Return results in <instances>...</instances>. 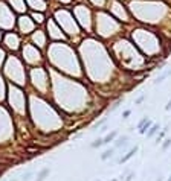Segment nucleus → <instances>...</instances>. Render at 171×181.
Here are the masks:
<instances>
[{"instance_id": "obj_1", "label": "nucleus", "mask_w": 171, "mask_h": 181, "mask_svg": "<svg viewBox=\"0 0 171 181\" xmlns=\"http://www.w3.org/2000/svg\"><path fill=\"white\" fill-rule=\"evenodd\" d=\"M151 126V122L147 119V117H144L141 122H139V125H138V129H139V133L141 134H144V133H145L147 131V129Z\"/></svg>"}, {"instance_id": "obj_2", "label": "nucleus", "mask_w": 171, "mask_h": 181, "mask_svg": "<svg viewBox=\"0 0 171 181\" xmlns=\"http://www.w3.org/2000/svg\"><path fill=\"white\" fill-rule=\"evenodd\" d=\"M136 152H138V146H135L133 149H130V151H128V152H127V154L124 155V157H122V158L119 160V163H125L127 160H130L131 157H133V155H135Z\"/></svg>"}, {"instance_id": "obj_3", "label": "nucleus", "mask_w": 171, "mask_h": 181, "mask_svg": "<svg viewBox=\"0 0 171 181\" xmlns=\"http://www.w3.org/2000/svg\"><path fill=\"white\" fill-rule=\"evenodd\" d=\"M127 138H128L127 136H124V137H121V138H119V140H118V141H116V143H115V146H116V148H121V146H124V145L127 143Z\"/></svg>"}, {"instance_id": "obj_4", "label": "nucleus", "mask_w": 171, "mask_h": 181, "mask_svg": "<svg viewBox=\"0 0 171 181\" xmlns=\"http://www.w3.org/2000/svg\"><path fill=\"white\" fill-rule=\"evenodd\" d=\"M115 137H116V131L110 133V134H109L107 137H104V138H102V140H104V145H106V143H110V141H112V140H113Z\"/></svg>"}, {"instance_id": "obj_5", "label": "nucleus", "mask_w": 171, "mask_h": 181, "mask_svg": "<svg viewBox=\"0 0 171 181\" xmlns=\"http://www.w3.org/2000/svg\"><path fill=\"white\" fill-rule=\"evenodd\" d=\"M157 129H159V125H153V126L150 128V131L147 133V137H153V136L157 133Z\"/></svg>"}, {"instance_id": "obj_6", "label": "nucleus", "mask_w": 171, "mask_h": 181, "mask_svg": "<svg viewBox=\"0 0 171 181\" xmlns=\"http://www.w3.org/2000/svg\"><path fill=\"white\" fill-rule=\"evenodd\" d=\"M112 155H113V149H109V151H106V152L101 155V158H102V160H107V158L112 157Z\"/></svg>"}, {"instance_id": "obj_7", "label": "nucleus", "mask_w": 171, "mask_h": 181, "mask_svg": "<svg viewBox=\"0 0 171 181\" xmlns=\"http://www.w3.org/2000/svg\"><path fill=\"white\" fill-rule=\"evenodd\" d=\"M101 145H104V140L102 138H98V140H95L93 143H92V148H99Z\"/></svg>"}, {"instance_id": "obj_8", "label": "nucleus", "mask_w": 171, "mask_h": 181, "mask_svg": "<svg viewBox=\"0 0 171 181\" xmlns=\"http://www.w3.org/2000/svg\"><path fill=\"white\" fill-rule=\"evenodd\" d=\"M47 174H49V169H44V171L40 174V177H38V180H37V181H43V178H44Z\"/></svg>"}, {"instance_id": "obj_9", "label": "nucleus", "mask_w": 171, "mask_h": 181, "mask_svg": "<svg viewBox=\"0 0 171 181\" xmlns=\"http://www.w3.org/2000/svg\"><path fill=\"white\" fill-rule=\"evenodd\" d=\"M170 145H171V140L168 138V140H165V143H164V146H162V149H164V151H167V149L170 148Z\"/></svg>"}, {"instance_id": "obj_10", "label": "nucleus", "mask_w": 171, "mask_h": 181, "mask_svg": "<svg viewBox=\"0 0 171 181\" xmlns=\"http://www.w3.org/2000/svg\"><path fill=\"white\" fill-rule=\"evenodd\" d=\"M34 18H35V21H38V23H40V21L43 20V17H41L40 14H38V15H37V14H34Z\"/></svg>"}, {"instance_id": "obj_11", "label": "nucleus", "mask_w": 171, "mask_h": 181, "mask_svg": "<svg viewBox=\"0 0 171 181\" xmlns=\"http://www.w3.org/2000/svg\"><path fill=\"white\" fill-rule=\"evenodd\" d=\"M130 114H131V111H130V110H127V111H124V114H122V117H128Z\"/></svg>"}, {"instance_id": "obj_12", "label": "nucleus", "mask_w": 171, "mask_h": 181, "mask_svg": "<svg viewBox=\"0 0 171 181\" xmlns=\"http://www.w3.org/2000/svg\"><path fill=\"white\" fill-rule=\"evenodd\" d=\"M133 178H135V174H130V175H128V177L125 178V181H131Z\"/></svg>"}, {"instance_id": "obj_13", "label": "nucleus", "mask_w": 171, "mask_h": 181, "mask_svg": "<svg viewBox=\"0 0 171 181\" xmlns=\"http://www.w3.org/2000/svg\"><path fill=\"white\" fill-rule=\"evenodd\" d=\"M144 99H145V96H141V97H138V99H136V103H141V102H144Z\"/></svg>"}, {"instance_id": "obj_14", "label": "nucleus", "mask_w": 171, "mask_h": 181, "mask_svg": "<svg viewBox=\"0 0 171 181\" xmlns=\"http://www.w3.org/2000/svg\"><path fill=\"white\" fill-rule=\"evenodd\" d=\"M165 110H171V100L167 103V107H165Z\"/></svg>"}, {"instance_id": "obj_15", "label": "nucleus", "mask_w": 171, "mask_h": 181, "mask_svg": "<svg viewBox=\"0 0 171 181\" xmlns=\"http://www.w3.org/2000/svg\"><path fill=\"white\" fill-rule=\"evenodd\" d=\"M165 75H167V78H168V76H171V69H170L168 72H165Z\"/></svg>"}, {"instance_id": "obj_16", "label": "nucleus", "mask_w": 171, "mask_h": 181, "mask_svg": "<svg viewBox=\"0 0 171 181\" xmlns=\"http://www.w3.org/2000/svg\"><path fill=\"white\" fill-rule=\"evenodd\" d=\"M156 181H162V178H157V180H156Z\"/></svg>"}, {"instance_id": "obj_17", "label": "nucleus", "mask_w": 171, "mask_h": 181, "mask_svg": "<svg viewBox=\"0 0 171 181\" xmlns=\"http://www.w3.org/2000/svg\"><path fill=\"white\" fill-rule=\"evenodd\" d=\"M112 181H118V180H112Z\"/></svg>"}, {"instance_id": "obj_18", "label": "nucleus", "mask_w": 171, "mask_h": 181, "mask_svg": "<svg viewBox=\"0 0 171 181\" xmlns=\"http://www.w3.org/2000/svg\"><path fill=\"white\" fill-rule=\"evenodd\" d=\"M168 181H171V177H170V180H168Z\"/></svg>"}]
</instances>
